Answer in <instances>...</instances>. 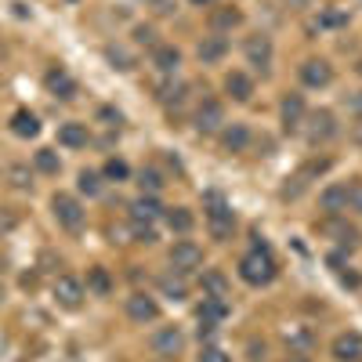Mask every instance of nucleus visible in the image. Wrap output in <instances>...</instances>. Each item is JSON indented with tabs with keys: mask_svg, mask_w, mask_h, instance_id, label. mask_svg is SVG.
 Listing matches in <instances>:
<instances>
[{
	"mask_svg": "<svg viewBox=\"0 0 362 362\" xmlns=\"http://www.w3.org/2000/svg\"><path fill=\"white\" fill-rule=\"evenodd\" d=\"M239 276H243V283H250V286H264V283L276 279V261H272L264 243H257L250 254H243V261H239Z\"/></svg>",
	"mask_w": 362,
	"mask_h": 362,
	"instance_id": "f257e3e1",
	"label": "nucleus"
},
{
	"mask_svg": "<svg viewBox=\"0 0 362 362\" xmlns=\"http://www.w3.org/2000/svg\"><path fill=\"white\" fill-rule=\"evenodd\" d=\"M206 221H210V232H214V239H225V235L232 232V225H235L228 203H225L218 192H206Z\"/></svg>",
	"mask_w": 362,
	"mask_h": 362,
	"instance_id": "f03ea898",
	"label": "nucleus"
},
{
	"mask_svg": "<svg viewBox=\"0 0 362 362\" xmlns=\"http://www.w3.org/2000/svg\"><path fill=\"white\" fill-rule=\"evenodd\" d=\"M51 210H54V221L62 225V228H69V232H76V228L83 225V206H80L73 196H66V192H54Z\"/></svg>",
	"mask_w": 362,
	"mask_h": 362,
	"instance_id": "7ed1b4c3",
	"label": "nucleus"
},
{
	"mask_svg": "<svg viewBox=\"0 0 362 362\" xmlns=\"http://www.w3.org/2000/svg\"><path fill=\"white\" fill-rule=\"evenodd\" d=\"M221 127H225V109H221V102L206 98V102L196 109V131H199V134H218Z\"/></svg>",
	"mask_w": 362,
	"mask_h": 362,
	"instance_id": "20e7f679",
	"label": "nucleus"
},
{
	"mask_svg": "<svg viewBox=\"0 0 362 362\" xmlns=\"http://www.w3.org/2000/svg\"><path fill=\"white\" fill-rule=\"evenodd\" d=\"M170 264H174V272H196L203 264V250L192 243V239H181V243H174V250H170Z\"/></svg>",
	"mask_w": 362,
	"mask_h": 362,
	"instance_id": "39448f33",
	"label": "nucleus"
},
{
	"mask_svg": "<svg viewBox=\"0 0 362 362\" xmlns=\"http://www.w3.org/2000/svg\"><path fill=\"white\" fill-rule=\"evenodd\" d=\"M54 300L62 308H80L83 305V283L73 279V276H62V279L54 283Z\"/></svg>",
	"mask_w": 362,
	"mask_h": 362,
	"instance_id": "423d86ee",
	"label": "nucleus"
},
{
	"mask_svg": "<svg viewBox=\"0 0 362 362\" xmlns=\"http://www.w3.org/2000/svg\"><path fill=\"white\" fill-rule=\"evenodd\" d=\"M279 116H283V127L293 134V131H300V124H305V98L300 95H290L283 98V105H279Z\"/></svg>",
	"mask_w": 362,
	"mask_h": 362,
	"instance_id": "0eeeda50",
	"label": "nucleus"
},
{
	"mask_svg": "<svg viewBox=\"0 0 362 362\" xmlns=\"http://www.w3.org/2000/svg\"><path fill=\"white\" fill-rule=\"evenodd\" d=\"M300 80H305V87H326L334 80V69H329L326 58H308V62L300 66Z\"/></svg>",
	"mask_w": 362,
	"mask_h": 362,
	"instance_id": "6e6552de",
	"label": "nucleus"
},
{
	"mask_svg": "<svg viewBox=\"0 0 362 362\" xmlns=\"http://www.w3.org/2000/svg\"><path fill=\"white\" fill-rule=\"evenodd\" d=\"M127 315L134 319V322H153L156 315H160V305L148 293H131L127 297Z\"/></svg>",
	"mask_w": 362,
	"mask_h": 362,
	"instance_id": "1a4fd4ad",
	"label": "nucleus"
},
{
	"mask_svg": "<svg viewBox=\"0 0 362 362\" xmlns=\"http://www.w3.org/2000/svg\"><path fill=\"white\" fill-rule=\"evenodd\" d=\"M334 358L337 362H362V334H341L334 341Z\"/></svg>",
	"mask_w": 362,
	"mask_h": 362,
	"instance_id": "9d476101",
	"label": "nucleus"
},
{
	"mask_svg": "<svg viewBox=\"0 0 362 362\" xmlns=\"http://www.w3.org/2000/svg\"><path fill=\"white\" fill-rule=\"evenodd\" d=\"M337 134V119H334V112L329 109H319V112H312V127H308V138L319 145V141H329Z\"/></svg>",
	"mask_w": 362,
	"mask_h": 362,
	"instance_id": "9b49d317",
	"label": "nucleus"
},
{
	"mask_svg": "<svg viewBox=\"0 0 362 362\" xmlns=\"http://www.w3.org/2000/svg\"><path fill=\"white\" fill-rule=\"evenodd\" d=\"M181 344H185V337H181V329L177 326H163L153 334V351L156 355H177Z\"/></svg>",
	"mask_w": 362,
	"mask_h": 362,
	"instance_id": "f8f14e48",
	"label": "nucleus"
},
{
	"mask_svg": "<svg viewBox=\"0 0 362 362\" xmlns=\"http://www.w3.org/2000/svg\"><path fill=\"white\" fill-rule=\"evenodd\" d=\"M44 83H47L51 95H54V98H62V102H69V98L76 95V83H73V76H69L66 69H47Z\"/></svg>",
	"mask_w": 362,
	"mask_h": 362,
	"instance_id": "ddd939ff",
	"label": "nucleus"
},
{
	"mask_svg": "<svg viewBox=\"0 0 362 362\" xmlns=\"http://www.w3.org/2000/svg\"><path fill=\"white\" fill-rule=\"evenodd\" d=\"M221 145H225V153H247L250 127H247V124H228V127H221Z\"/></svg>",
	"mask_w": 362,
	"mask_h": 362,
	"instance_id": "4468645a",
	"label": "nucleus"
},
{
	"mask_svg": "<svg viewBox=\"0 0 362 362\" xmlns=\"http://www.w3.org/2000/svg\"><path fill=\"white\" fill-rule=\"evenodd\" d=\"M247 62L254 66V69H268L272 66V40L268 37H250L247 40Z\"/></svg>",
	"mask_w": 362,
	"mask_h": 362,
	"instance_id": "2eb2a0df",
	"label": "nucleus"
},
{
	"mask_svg": "<svg viewBox=\"0 0 362 362\" xmlns=\"http://www.w3.org/2000/svg\"><path fill=\"white\" fill-rule=\"evenodd\" d=\"M160 214H163V206L153 196H141V199L131 203V221H138V225H153Z\"/></svg>",
	"mask_w": 362,
	"mask_h": 362,
	"instance_id": "dca6fc26",
	"label": "nucleus"
},
{
	"mask_svg": "<svg viewBox=\"0 0 362 362\" xmlns=\"http://www.w3.org/2000/svg\"><path fill=\"white\" fill-rule=\"evenodd\" d=\"M319 206L326 210V214H341V210H348V185H329V189H322V196H319Z\"/></svg>",
	"mask_w": 362,
	"mask_h": 362,
	"instance_id": "f3484780",
	"label": "nucleus"
},
{
	"mask_svg": "<svg viewBox=\"0 0 362 362\" xmlns=\"http://www.w3.org/2000/svg\"><path fill=\"white\" fill-rule=\"evenodd\" d=\"M225 90H228L235 102H250V95H254V80H250L247 73H228V76H225Z\"/></svg>",
	"mask_w": 362,
	"mask_h": 362,
	"instance_id": "a211bd4d",
	"label": "nucleus"
},
{
	"mask_svg": "<svg viewBox=\"0 0 362 362\" xmlns=\"http://www.w3.org/2000/svg\"><path fill=\"white\" fill-rule=\"evenodd\" d=\"M225 51H228V40L225 37H203V44H199V62L203 66H210V62H221L225 58Z\"/></svg>",
	"mask_w": 362,
	"mask_h": 362,
	"instance_id": "6ab92c4d",
	"label": "nucleus"
},
{
	"mask_svg": "<svg viewBox=\"0 0 362 362\" xmlns=\"http://www.w3.org/2000/svg\"><path fill=\"white\" fill-rule=\"evenodd\" d=\"M196 315H199V322H221L225 315H228V305H225V297H203V305L196 308Z\"/></svg>",
	"mask_w": 362,
	"mask_h": 362,
	"instance_id": "aec40b11",
	"label": "nucleus"
},
{
	"mask_svg": "<svg viewBox=\"0 0 362 362\" xmlns=\"http://www.w3.org/2000/svg\"><path fill=\"white\" fill-rule=\"evenodd\" d=\"M153 62H156V69H160L163 76H174V73H177V66H181V51H177V47H170V44H160V47H156V54H153Z\"/></svg>",
	"mask_w": 362,
	"mask_h": 362,
	"instance_id": "412c9836",
	"label": "nucleus"
},
{
	"mask_svg": "<svg viewBox=\"0 0 362 362\" xmlns=\"http://www.w3.org/2000/svg\"><path fill=\"white\" fill-rule=\"evenodd\" d=\"M11 131H15L18 138H37V134H40V119L29 112V109H18V112L11 116Z\"/></svg>",
	"mask_w": 362,
	"mask_h": 362,
	"instance_id": "4be33fe9",
	"label": "nucleus"
},
{
	"mask_svg": "<svg viewBox=\"0 0 362 362\" xmlns=\"http://www.w3.org/2000/svg\"><path fill=\"white\" fill-rule=\"evenodd\" d=\"M283 341H286L290 351H308L315 337H312L308 326H286V329H283Z\"/></svg>",
	"mask_w": 362,
	"mask_h": 362,
	"instance_id": "5701e85b",
	"label": "nucleus"
},
{
	"mask_svg": "<svg viewBox=\"0 0 362 362\" xmlns=\"http://www.w3.org/2000/svg\"><path fill=\"white\" fill-rule=\"evenodd\" d=\"M58 141L66 148H83L87 145V127L83 124H62L58 127Z\"/></svg>",
	"mask_w": 362,
	"mask_h": 362,
	"instance_id": "b1692460",
	"label": "nucleus"
},
{
	"mask_svg": "<svg viewBox=\"0 0 362 362\" xmlns=\"http://www.w3.org/2000/svg\"><path fill=\"white\" fill-rule=\"evenodd\" d=\"M228 293V283L221 272H203V297H225Z\"/></svg>",
	"mask_w": 362,
	"mask_h": 362,
	"instance_id": "393cba45",
	"label": "nucleus"
},
{
	"mask_svg": "<svg viewBox=\"0 0 362 362\" xmlns=\"http://www.w3.org/2000/svg\"><path fill=\"white\" fill-rule=\"evenodd\" d=\"M192 210H185V206H174V210H167V225L174 228V232H181V235H185L189 228H192Z\"/></svg>",
	"mask_w": 362,
	"mask_h": 362,
	"instance_id": "a878e982",
	"label": "nucleus"
},
{
	"mask_svg": "<svg viewBox=\"0 0 362 362\" xmlns=\"http://www.w3.org/2000/svg\"><path fill=\"white\" fill-rule=\"evenodd\" d=\"M239 22H243V15H239L235 8H218L214 15H210V25H214L218 33H221V29H232V25H239Z\"/></svg>",
	"mask_w": 362,
	"mask_h": 362,
	"instance_id": "bb28decb",
	"label": "nucleus"
},
{
	"mask_svg": "<svg viewBox=\"0 0 362 362\" xmlns=\"http://www.w3.org/2000/svg\"><path fill=\"white\" fill-rule=\"evenodd\" d=\"M37 170L40 174H58V170H62V160H58L54 148H40V153H37Z\"/></svg>",
	"mask_w": 362,
	"mask_h": 362,
	"instance_id": "cd10ccee",
	"label": "nucleus"
},
{
	"mask_svg": "<svg viewBox=\"0 0 362 362\" xmlns=\"http://www.w3.org/2000/svg\"><path fill=\"white\" fill-rule=\"evenodd\" d=\"M87 286L95 290V293H102V297H105V293L112 290V279H109V272H105V268H90V276H87Z\"/></svg>",
	"mask_w": 362,
	"mask_h": 362,
	"instance_id": "c85d7f7f",
	"label": "nucleus"
},
{
	"mask_svg": "<svg viewBox=\"0 0 362 362\" xmlns=\"http://www.w3.org/2000/svg\"><path fill=\"white\" fill-rule=\"evenodd\" d=\"M319 25H322V29H341V25H348V15H344L341 8H326V11L319 15Z\"/></svg>",
	"mask_w": 362,
	"mask_h": 362,
	"instance_id": "c756f323",
	"label": "nucleus"
},
{
	"mask_svg": "<svg viewBox=\"0 0 362 362\" xmlns=\"http://www.w3.org/2000/svg\"><path fill=\"white\" fill-rule=\"evenodd\" d=\"M160 290H163L170 300H181V297L189 293V290H185V279H174V276H163V279H160Z\"/></svg>",
	"mask_w": 362,
	"mask_h": 362,
	"instance_id": "7c9ffc66",
	"label": "nucleus"
},
{
	"mask_svg": "<svg viewBox=\"0 0 362 362\" xmlns=\"http://www.w3.org/2000/svg\"><path fill=\"white\" fill-rule=\"evenodd\" d=\"M80 192H87V196H98L102 192V181H98L95 170H80Z\"/></svg>",
	"mask_w": 362,
	"mask_h": 362,
	"instance_id": "2f4dec72",
	"label": "nucleus"
},
{
	"mask_svg": "<svg viewBox=\"0 0 362 362\" xmlns=\"http://www.w3.org/2000/svg\"><path fill=\"white\" fill-rule=\"evenodd\" d=\"M138 185H141V192H160V189H163V177H160L156 170H141Z\"/></svg>",
	"mask_w": 362,
	"mask_h": 362,
	"instance_id": "473e14b6",
	"label": "nucleus"
},
{
	"mask_svg": "<svg viewBox=\"0 0 362 362\" xmlns=\"http://www.w3.org/2000/svg\"><path fill=\"white\" fill-rule=\"evenodd\" d=\"M8 177H11V185H15V189H29V185H33V177H29L25 167H11Z\"/></svg>",
	"mask_w": 362,
	"mask_h": 362,
	"instance_id": "72a5a7b5",
	"label": "nucleus"
},
{
	"mask_svg": "<svg viewBox=\"0 0 362 362\" xmlns=\"http://www.w3.org/2000/svg\"><path fill=\"white\" fill-rule=\"evenodd\" d=\"M127 174H131V170H127L124 160H109V163H105V177H112V181H124Z\"/></svg>",
	"mask_w": 362,
	"mask_h": 362,
	"instance_id": "f704fd0d",
	"label": "nucleus"
},
{
	"mask_svg": "<svg viewBox=\"0 0 362 362\" xmlns=\"http://www.w3.org/2000/svg\"><path fill=\"white\" fill-rule=\"evenodd\" d=\"M131 232H134L138 243H153V239H156V228H153V225H138V221H131Z\"/></svg>",
	"mask_w": 362,
	"mask_h": 362,
	"instance_id": "c9c22d12",
	"label": "nucleus"
},
{
	"mask_svg": "<svg viewBox=\"0 0 362 362\" xmlns=\"http://www.w3.org/2000/svg\"><path fill=\"white\" fill-rule=\"evenodd\" d=\"M348 206L362 214V181H351L348 185Z\"/></svg>",
	"mask_w": 362,
	"mask_h": 362,
	"instance_id": "e433bc0d",
	"label": "nucleus"
},
{
	"mask_svg": "<svg viewBox=\"0 0 362 362\" xmlns=\"http://www.w3.org/2000/svg\"><path fill=\"white\" fill-rule=\"evenodd\" d=\"M326 232H334V235H341V239H344L348 247L355 243V235H358V232H355L351 225H326Z\"/></svg>",
	"mask_w": 362,
	"mask_h": 362,
	"instance_id": "4c0bfd02",
	"label": "nucleus"
},
{
	"mask_svg": "<svg viewBox=\"0 0 362 362\" xmlns=\"http://www.w3.org/2000/svg\"><path fill=\"white\" fill-rule=\"evenodd\" d=\"M196 362H232V358H228V355H225L221 348H203Z\"/></svg>",
	"mask_w": 362,
	"mask_h": 362,
	"instance_id": "58836bf2",
	"label": "nucleus"
},
{
	"mask_svg": "<svg viewBox=\"0 0 362 362\" xmlns=\"http://www.w3.org/2000/svg\"><path fill=\"white\" fill-rule=\"evenodd\" d=\"M134 40L153 47V44H156V29H153V25H138V29H134Z\"/></svg>",
	"mask_w": 362,
	"mask_h": 362,
	"instance_id": "ea45409f",
	"label": "nucleus"
},
{
	"mask_svg": "<svg viewBox=\"0 0 362 362\" xmlns=\"http://www.w3.org/2000/svg\"><path fill=\"white\" fill-rule=\"evenodd\" d=\"M109 58H112V62H119V69H131V62H127L124 51H109Z\"/></svg>",
	"mask_w": 362,
	"mask_h": 362,
	"instance_id": "a19ab883",
	"label": "nucleus"
},
{
	"mask_svg": "<svg viewBox=\"0 0 362 362\" xmlns=\"http://www.w3.org/2000/svg\"><path fill=\"white\" fill-rule=\"evenodd\" d=\"M250 358H254V362H261V358H264V344L250 341Z\"/></svg>",
	"mask_w": 362,
	"mask_h": 362,
	"instance_id": "79ce46f5",
	"label": "nucleus"
},
{
	"mask_svg": "<svg viewBox=\"0 0 362 362\" xmlns=\"http://www.w3.org/2000/svg\"><path fill=\"white\" fill-rule=\"evenodd\" d=\"M156 11L160 15H170L174 11V0H156Z\"/></svg>",
	"mask_w": 362,
	"mask_h": 362,
	"instance_id": "37998d69",
	"label": "nucleus"
},
{
	"mask_svg": "<svg viewBox=\"0 0 362 362\" xmlns=\"http://www.w3.org/2000/svg\"><path fill=\"white\" fill-rule=\"evenodd\" d=\"M286 362H312V358H308L305 351H290V355H286Z\"/></svg>",
	"mask_w": 362,
	"mask_h": 362,
	"instance_id": "c03bdc74",
	"label": "nucleus"
},
{
	"mask_svg": "<svg viewBox=\"0 0 362 362\" xmlns=\"http://www.w3.org/2000/svg\"><path fill=\"white\" fill-rule=\"evenodd\" d=\"M196 8H210V4H218V0H192Z\"/></svg>",
	"mask_w": 362,
	"mask_h": 362,
	"instance_id": "a18cd8bd",
	"label": "nucleus"
},
{
	"mask_svg": "<svg viewBox=\"0 0 362 362\" xmlns=\"http://www.w3.org/2000/svg\"><path fill=\"white\" fill-rule=\"evenodd\" d=\"M358 109H362V98H358Z\"/></svg>",
	"mask_w": 362,
	"mask_h": 362,
	"instance_id": "49530a36",
	"label": "nucleus"
},
{
	"mask_svg": "<svg viewBox=\"0 0 362 362\" xmlns=\"http://www.w3.org/2000/svg\"><path fill=\"white\" fill-rule=\"evenodd\" d=\"M160 362H170V358H160Z\"/></svg>",
	"mask_w": 362,
	"mask_h": 362,
	"instance_id": "de8ad7c7",
	"label": "nucleus"
},
{
	"mask_svg": "<svg viewBox=\"0 0 362 362\" xmlns=\"http://www.w3.org/2000/svg\"><path fill=\"white\" fill-rule=\"evenodd\" d=\"M0 268H4V261H0Z\"/></svg>",
	"mask_w": 362,
	"mask_h": 362,
	"instance_id": "09e8293b",
	"label": "nucleus"
}]
</instances>
